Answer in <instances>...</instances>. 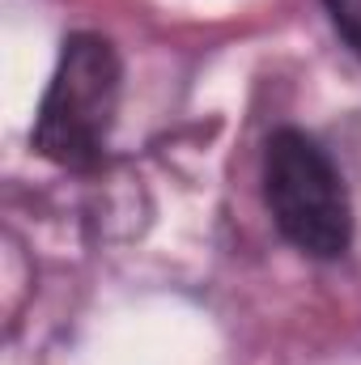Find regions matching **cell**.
<instances>
[{
  "instance_id": "cell-1",
  "label": "cell",
  "mask_w": 361,
  "mask_h": 365,
  "mask_svg": "<svg viewBox=\"0 0 361 365\" xmlns=\"http://www.w3.org/2000/svg\"><path fill=\"white\" fill-rule=\"evenodd\" d=\"M264 200L276 230L310 259H340L353 242V204L327 149L298 132H272L264 149Z\"/></svg>"
},
{
  "instance_id": "cell-2",
  "label": "cell",
  "mask_w": 361,
  "mask_h": 365,
  "mask_svg": "<svg viewBox=\"0 0 361 365\" xmlns=\"http://www.w3.org/2000/svg\"><path fill=\"white\" fill-rule=\"evenodd\" d=\"M119 56L102 34H73L47 81L34 119V149L68 170H86L102 158L119 110Z\"/></svg>"
},
{
  "instance_id": "cell-3",
  "label": "cell",
  "mask_w": 361,
  "mask_h": 365,
  "mask_svg": "<svg viewBox=\"0 0 361 365\" xmlns=\"http://www.w3.org/2000/svg\"><path fill=\"white\" fill-rule=\"evenodd\" d=\"M327 13H332L340 38L361 56V0H327Z\"/></svg>"
}]
</instances>
